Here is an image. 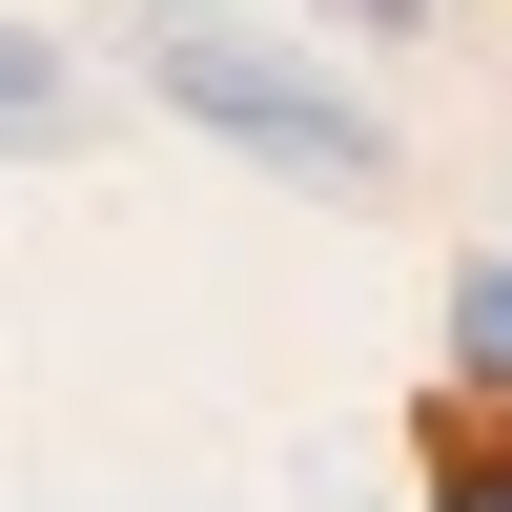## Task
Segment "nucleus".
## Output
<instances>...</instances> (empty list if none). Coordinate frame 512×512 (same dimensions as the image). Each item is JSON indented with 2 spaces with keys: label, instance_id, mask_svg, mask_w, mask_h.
<instances>
[{
  "label": "nucleus",
  "instance_id": "obj_1",
  "mask_svg": "<svg viewBox=\"0 0 512 512\" xmlns=\"http://www.w3.org/2000/svg\"><path fill=\"white\" fill-rule=\"evenodd\" d=\"M164 103L205 123V144H246V164H287V185H328V205H390V123L349 103V82H308L287 41H246V21H185L164 41Z\"/></svg>",
  "mask_w": 512,
  "mask_h": 512
},
{
  "label": "nucleus",
  "instance_id": "obj_2",
  "mask_svg": "<svg viewBox=\"0 0 512 512\" xmlns=\"http://www.w3.org/2000/svg\"><path fill=\"white\" fill-rule=\"evenodd\" d=\"M410 492H431V512H512V369L410 390Z\"/></svg>",
  "mask_w": 512,
  "mask_h": 512
},
{
  "label": "nucleus",
  "instance_id": "obj_3",
  "mask_svg": "<svg viewBox=\"0 0 512 512\" xmlns=\"http://www.w3.org/2000/svg\"><path fill=\"white\" fill-rule=\"evenodd\" d=\"M0 144H62V41L0 21Z\"/></svg>",
  "mask_w": 512,
  "mask_h": 512
},
{
  "label": "nucleus",
  "instance_id": "obj_4",
  "mask_svg": "<svg viewBox=\"0 0 512 512\" xmlns=\"http://www.w3.org/2000/svg\"><path fill=\"white\" fill-rule=\"evenodd\" d=\"M451 369H512V267H451Z\"/></svg>",
  "mask_w": 512,
  "mask_h": 512
},
{
  "label": "nucleus",
  "instance_id": "obj_5",
  "mask_svg": "<svg viewBox=\"0 0 512 512\" xmlns=\"http://www.w3.org/2000/svg\"><path fill=\"white\" fill-rule=\"evenodd\" d=\"M328 21H349V41H410V21H431V0H328Z\"/></svg>",
  "mask_w": 512,
  "mask_h": 512
}]
</instances>
